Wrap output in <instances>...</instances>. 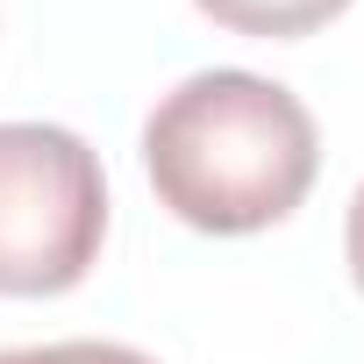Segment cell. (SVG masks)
I'll use <instances>...</instances> for the list:
<instances>
[{"label":"cell","instance_id":"obj_3","mask_svg":"<svg viewBox=\"0 0 364 364\" xmlns=\"http://www.w3.org/2000/svg\"><path fill=\"white\" fill-rule=\"evenodd\" d=\"M193 8L229 29V36H257V43H293V36H314L328 29L350 0H193Z\"/></svg>","mask_w":364,"mask_h":364},{"label":"cell","instance_id":"obj_5","mask_svg":"<svg viewBox=\"0 0 364 364\" xmlns=\"http://www.w3.org/2000/svg\"><path fill=\"white\" fill-rule=\"evenodd\" d=\"M343 257H350V279L364 293V186L350 193V215H343Z\"/></svg>","mask_w":364,"mask_h":364},{"label":"cell","instance_id":"obj_1","mask_svg":"<svg viewBox=\"0 0 364 364\" xmlns=\"http://www.w3.org/2000/svg\"><path fill=\"white\" fill-rule=\"evenodd\" d=\"M143 171L186 229L257 236L314 193L321 129L293 86L215 65L143 114Z\"/></svg>","mask_w":364,"mask_h":364},{"label":"cell","instance_id":"obj_2","mask_svg":"<svg viewBox=\"0 0 364 364\" xmlns=\"http://www.w3.org/2000/svg\"><path fill=\"white\" fill-rule=\"evenodd\" d=\"M107 243V171L79 129L0 122V300L72 293Z\"/></svg>","mask_w":364,"mask_h":364},{"label":"cell","instance_id":"obj_4","mask_svg":"<svg viewBox=\"0 0 364 364\" xmlns=\"http://www.w3.org/2000/svg\"><path fill=\"white\" fill-rule=\"evenodd\" d=\"M0 364H157V357H143V350H129V343H93V336H79V343L0 350Z\"/></svg>","mask_w":364,"mask_h":364}]
</instances>
